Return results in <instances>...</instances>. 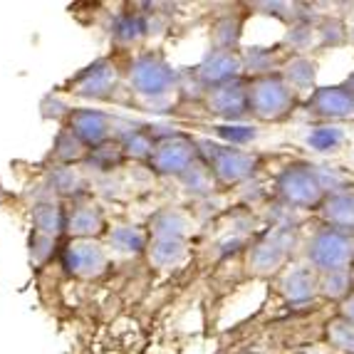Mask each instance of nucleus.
I'll use <instances>...</instances> for the list:
<instances>
[{
    "mask_svg": "<svg viewBox=\"0 0 354 354\" xmlns=\"http://www.w3.org/2000/svg\"><path fill=\"white\" fill-rule=\"evenodd\" d=\"M243 70V59L230 50H216L206 57L201 67H198V77L211 87L233 82Z\"/></svg>",
    "mask_w": 354,
    "mask_h": 354,
    "instance_id": "9b49d317",
    "label": "nucleus"
},
{
    "mask_svg": "<svg viewBox=\"0 0 354 354\" xmlns=\"http://www.w3.org/2000/svg\"><path fill=\"white\" fill-rule=\"evenodd\" d=\"M218 134L230 144H248L255 139V129L250 127H218Z\"/></svg>",
    "mask_w": 354,
    "mask_h": 354,
    "instance_id": "c756f323",
    "label": "nucleus"
},
{
    "mask_svg": "<svg viewBox=\"0 0 354 354\" xmlns=\"http://www.w3.org/2000/svg\"><path fill=\"white\" fill-rule=\"evenodd\" d=\"M327 337H330V342L337 349L354 354V322H349L344 317L332 319L330 325H327Z\"/></svg>",
    "mask_w": 354,
    "mask_h": 354,
    "instance_id": "4be33fe9",
    "label": "nucleus"
},
{
    "mask_svg": "<svg viewBox=\"0 0 354 354\" xmlns=\"http://www.w3.org/2000/svg\"><path fill=\"white\" fill-rule=\"evenodd\" d=\"M342 142H344V134L337 127H317V129H313L310 136H307V144L315 151H335Z\"/></svg>",
    "mask_w": 354,
    "mask_h": 354,
    "instance_id": "5701e85b",
    "label": "nucleus"
},
{
    "mask_svg": "<svg viewBox=\"0 0 354 354\" xmlns=\"http://www.w3.org/2000/svg\"><path fill=\"white\" fill-rule=\"evenodd\" d=\"M313 109L319 117L347 119L354 117V92L347 87H322L310 100Z\"/></svg>",
    "mask_w": 354,
    "mask_h": 354,
    "instance_id": "1a4fd4ad",
    "label": "nucleus"
},
{
    "mask_svg": "<svg viewBox=\"0 0 354 354\" xmlns=\"http://www.w3.org/2000/svg\"><path fill=\"white\" fill-rule=\"evenodd\" d=\"M32 245H35V248H32V255H35V260H45L48 258L50 253H53V238L50 236H40V233H37V236H32Z\"/></svg>",
    "mask_w": 354,
    "mask_h": 354,
    "instance_id": "473e14b6",
    "label": "nucleus"
},
{
    "mask_svg": "<svg viewBox=\"0 0 354 354\" xmlns=\"http://www.w3.org/2000/svg\"><path fill=\"white\" fill-rule=\"evenodd\" d=\"M72 134L80 139L82 144H92V147H100L102 142L109 134V122L102 112H95V109H77L72 114Z\"/></svg>",
    "mask_w": 354,
    "mask_h": 354,
    "instance_id": "4468645a",
    "label": "nucleus"
},
{
    "mask_svg": "<svg viewBox=\"0 0 354 354\" xmlns=\"http://www.w3.org/2000/svg\"><path fill=\"white\" fill-rule=\"evenodd\" d=\"M319 292L332 300H344L354 292V283H352V270L344 268V270H332L325 272L319 278Z\"/></svg>",
    "mask_w": 354,
    "mask_h": 354,
    "instance_id": "a211bd4d",
    "label": "nucleus"
},
{
    "mask_svg": "<svg viewBox=\"0 0 354 354\" xmlns=\"http://www.w3.org/2000/svg\"><path fill=\"white\" fill-rule=\"evenodd\" d=\"M149 258L159 268L176 266L183 258V241H178V238H156L153 245L149 248Z\"/></svg>",
    "mask_w": 354,
    "mask_h": 354,
    "instance_id": "aec40b11",
    "label": "nucleus"
},
{
    "mask_svg": "<svg viewBox=\"0 0 354 354\" xmlns=\"http://www.w3.org/2000/svg\"><path fill=\"white\" fill-rule=\"evenodd\" d=\"M67 230L75 236H92L97 230H102V213L97 208H75L67 218Z\"/></svg>",
    "mask_w": 354,
    "mask_h": 354,
    "instance_id": "6ab92c4d",
    "label": "nucleus"
},
{
    "mask_svg": "<svg viewBox=\"0 0 354 354\" xmlns=\"http://www.w3.org/2000/svg\"><path fill=\"white\" fill-rule=\"evenodd\" d=\"M55 153L65 161L77 159V156L82 153V142H80L72 131H62V134L57 136V144H55Z\"/></svg>",
    "mask_w": 354,
    "mask_h": 354,
    "instance_id": "cd10ccee",
    "label": "nucleus"
},
{
    "mask_svg": "<svg viewBox=\"0 0 354 354\" xmlns=\"http://www.w3.org/2000/svg\"><path fill=\"white\" fill-rule=\"evenodd\" d=\"M196 159V147L186 139H166L156 147L151 156V164L156 171L161 174H176L183 176L194 166Z\"/></svg>",
    "mask_w": 354,
    "mask_h": 354,
    "instance_id": "6e6552de",
    "label": "nucleus"
},
{
    "mask_svg": "<svg viewBox=\"0 0 354 354\" xmlns=\"http://www.w3.org/2000/svg\"><path fill=\"white\" fill-rule=\"evenodd\" d=\"M112 245L117 250H124V253H139L144 248V233L129 225H119L112 233Z\"/></svg>",
    "mask_w": 354,
    "mask_h": 354,
    "instance_id": "393cba45",
    "label": "nucleus"
},
{
    "mask_svg": "<svg viewBox=\"0 0 354 354\" xmlns=\"http://www.w3.org/2000/svg\"><path fill=\"white\" fill-rule=\"evenodd\" d=\"M352 283H354V268H352Z\"/></svg>",
    "mask_w": 354,
    "mask_h": 354,
    "instance_id": "c9c22d12",
    "label": "nucleus"
},
{
    "mask_svg": "<svg viewBox=\"0 0 354 354\" xmlns=\"http://www.w3.org/2000/svg\"><path fill=\"white\" fill-rule=\"evenodd\" d=\"M208 106H211L213 114H218V117H223V119L245 117V114L250 112L248 87H245L241 80L211 87V92H208Z\"/></svg>",
    "mask_w": 354,
    "mask_h": 354,
    "instance_id": "423d86ee",
    "label": "nucleus"
},
{
    "mask_svg": "<svg viewBox=\"0 0 354 354\" xmlns=\"http://www.w3.org/2000/svg\"><path fill=\"white\" fill-rule=\"evenodd\" d=\"M32 223H35V228L40 230L42 236H50V238L67 228L65 213H62L59 206H55V203H40V206L32 208Z\"/></svg>",
    "mask_w": 354,
    "mask_h": 354,
    "instance_id": "f3484780",
    "label": "nucleus"
},
{
    "mask_svg": "<svg viewBox=\"0 0 354 354\" xmlns=\"http://www.w3.org/2000/svg\"><path fill=\"white\" fill-rule=\"evenodd\" d=\"M352 42H354V28H352Z\"/></svg>",
    "mask_w": 354,
    "mask_h": 354,
    "instance_id": "e433bc0d",
    "label": "nucleus"
},
{
    "mask_svg": "<svg viewBox=\"0 0 354 354\" xmlns=\"http://www.w3.org/2000/svg\"><path fill=\"white\" fill-rule=\"evenodd\" d=\"M129 82L139 95L147 97H164L169 89L176 84V72L166 65L161 57L153 55H142L134 59L129 70Z\"/></svg>",
    "mask_w": 354,
    "mask_h": 354,
    "instance_id": "20e7f679",
    "label": "nucleus"
},
{
    "mask_svg": "<svg viewBox=\"0 0 354 354\" xmlns=\"http://www.w3.org/2000/svg\"><path fill=\"white\" fill-rule=\"evenodd\" d=\"M50 183H53L55 191H59V194H72L77 189V174L72 169H57L50 176Z\"/></svg>",
    "mask_w": 354,
    "mask_h": 354,
    "instance_id": "c85d7f7f",
    "label": "nucleus"
},
{
    "mask_svg": "<svg viewBox=\"0 0 354 354\" xmlns=\"http://www.w3.org/2000/svg\"><path fill=\"white\" fill-rule=\"evenodd\" d=\"M290 245H292V230L278 228L275 233L266 238L263 243H258L250 253V268L255 272H272L278 270L285 263L290 253Z\"/></svg>",
    "mask_w": 354,
    "mask_h": 354,
    "instance_id": "0eeeda50",
    "label": "nucleus"
},
{
    "mask_svg": "<svg viewBox=\"0 0 354 354\" xmlns=\"http://www.w3.org/2000/svg\"><path fill=\"white\" fill-rule=\"evenodd\" d=\"M278 191L290 206L313 208L322 206L325 201V189L317 176V169L313 166H290L280 174Z\"/></svg>",
    "mask_w": 354,
    "mask_h": 354,
    "instance_id": "7ed1b4c3",
    "label": "nucleus"
},
{
    "mask_svg": "<svg viewBox=\"0 0 354 354\" xmlns=\"http://www.w3.org/2000/svg\"><path fill=\"white\" fill-rule=\"evenodd\" d=\"M322 216L327 228L354 236V189H339L322 201Z\"/></svg>",
    "mask_w": 354,
    "mask_h": 354,
    "instance_id": "9d476101",
    "label": "nucleus"
},
{
    "mask_svg": "<svg viewBox=\"0 0 354 354\" xmlns=\"http://www.w3.org/2000/svg\"><path fill=\"white\" fill-rule=\"evenodd\" d=\"M112 32L117 40L122 42H131L136 37L147 35V20L139 18V15H131V12H124V15H119L112 25Z\"/></svg>",
    "mask_w": 354,
    "mask_h": 354,
    "instance_id": "412c9836",
    "label": "nucleus"
},
{
    "mask_svg": "<svg viewBox=\"0 0 354 354\" xmlns=\"http://www.w3.org/2000/svg\"><path fill=\"white\" fill-rule=\"evenodd\" d=\"M305 255L310 260V266L322 275L332 270H344L354 260V238L335 228H319L307 241Z\"/></svg>",
    "mask_w": 354,
    "mask_h": 354,
    "instance_id": "f03ea898",
    "label": "nucleus"
},
{
    "mask_svg": "<svg viewBox=\"0 0 354 354\" xmlns=\"http://www.w3.org/2000/svg\"><path fill=\"white\" fill-rule=\"evenodd\" d=\"M62 266L70 272L92 278V275L102 272V268H104V253L95 243H75V245L65 248V253H62Z\"/></svg>",
    "mask_w": 354,
    "mask_h": 354,
    "instance_id": "f8f14e48",
    "label": "nucleus"
},
{
    "mask_svg": "<svg viewBox=\"0 0 354 354\" xmlns=\"http://www.w3.org/2000/svg\"><path fill=\"white\" fill-rule=\"evenodd\" d=\"M315 75H317V65L307 57H292L285 65L283 80L288 87L292 89V95H315Z\"/></svg>",
    "mask_w": 354,
    "mask_h": 354,
    "instance_id": "dca6fc26",
    "label": "nucleus"
},
{
    "mask_svg": "<svg viewBox=\"0 0 354 354\" xmlns=\"http://www.w3.org/2000/svg\"><path fill=\"white\" fill-rule=\"evenodd\" d=\"M339 317H344V319H349V322H354V292L342 300V315H339Z\"/></svg>",
    "mask_w": 354,
    "mask_h": 354,
    "instance_id": "72a5a7b5",
    "label": "nucleus"
},
{
    "mask_svg": "<svg viewBox=\"0 0 354 354\" xmlns=\"http://www.w3.org/2000/svg\"><path fill=\"white\" fill-rule=\"evenodd\" d=\"M114 80H117V72H114L112 62L97 59L95 65L87 67V70L80 75V80H77V92L87 97H102L112 89Z\"/></svg>",
    "mask_w": 354,
    "mask_h": 354,
    "instance_id": "2eb2a0df",
    "label": "nucleus"
},
{
    "mask_svg": "<svg viewBox=\"0 0 354 354\" xmlns=\"http://www.w3.org/2000/svg\"><path fill=\"white\" fill-rule=\"evenodd\" d=\"M344 87H347V89H352V92H354V75L349 77V80H347V84H344Z\"/></svg>",
    "mask_w": 354,
    "mask_h": 354,
    "instance_id": "f704fd0d",
    "label": "nucleus"
},
{
    "mask_svg": "<svg viewBox=\"0 0 354 354\" xmlns=\"http://www.w3.org/2000/svg\"><path fill=\"white\" fill-rule=\"evenodd\" d=\"M216 42L221 45V50H230L233 53V48H236V42H238V35H241V23L238 20H221L218 25H216Z\"/></svg>",
    "mask_w": 354,
    "mask_h": 354,
    "instance_id": "bb28decb",
    "label": "nucleus"
},
{
    "mask_svg": "<svg viewBox=\"0 0 354 354\" xmlns=\"http://www.w3.org/2000/svg\"><path fill=\"white\" fill-rule=\"evenodd\" d=\"M283 288L285 297L290 302H295V305H302V302L313 300L315 292H319V278L315 268L310 266H292L288 272L283 275Z\"/></svg>",
    "mask_w": 354,
    "mask_h": 354,
    "instance_id": "ddd939ff",
    "label": "nucleus"
},
{
    "mask_svg": "<svg viewBox=\"0 0 354 354\" xmlns=\"http://www.w3.org/2000/svg\"><path fill=\"white\" fill-rule=\"evenodd\" d=\"M183 230H186V221H183V216H178V213L166 211L153 221V236L156 238H178V241H181Z\"/></svg>",
    "mask_w": 354,
    "mask_h": 354,
    "instance_id": "b1692460",
    "label": "nucleus"
},
{
    "mask_svg": "<svg viewBox=\"0 0 354 354\" xmlns=\"http://www.w3.org/2000/svg\"><path fill=\"white\" fill-rule=\"evenodd\" d=\"M183 181H186L189 191H206L208 189V171L194 164L189 171L183 174Z\"/></svg>",
    "mask_w": 354,
    "mask_h": 354,
    "instance_id": "7c9ffc66",
    "label": "nucleus"
},
{
    "mask_svg": "<svg viewBox=\"0 0 354 354\" xmlns=\"http://www.w3.org/2000/svg\"><path fill=\"white\" fill-rule=\"evenodd\" d=\"M310 40H313V28H307V25H295L288 32V42L295 50H305L310 45Z\"/></svg>",
    "mask_w": 354,
    "mask_h": 354,
    "instance_id": "2f4dec72",
    "label": "nucleus"
},
{
    "mask_svg": "<svg viewBox=\"0 0 354 354\" xmlns=\"http://www.w3.org/2000/svg\"><path fill=\"white\" fill-rule=\"evenodd\" d=\"M250 112L263 122H278L295 104V95L280 75H260L248 84Z\"/></svg>",
    "mask_w": 354,
    "mask_h": 354,
    "instance_id": "f257e3e1",
    "label": "nucleus"
},
{
    "mask_svg": "<svg viewBox=\"0 0 354 354\" xmlns=\"http://www.w3.org/2000/svg\"><path fill=\"white\" fill-rule=\"evenodd\" d=\"M124 149L131 153V156H136V159H147V156H153V151H156L151 136L142 129H131L129 134H127Z\"/></svg>",
    "mask_w": 354,
    "mask_h": 354,
    "instance_id": "a878e982",
    "label": "nucleus"
},
{
    "mask_svg": "<svg viewBox=\"0 0 354 354\" xmlns=\"http://www.w3.org/2000/svg\"><path fill=\"white\" fill-rule=\"evenodd\" d=\"M201 151L206 153L208 164L213 166V174L223 183H238L243 178H248L255 169V156L241 149L218 147L211 142H198Z\"/></svg>",
    "mask_w": 354,
    "mask_h": 354,
    "instance_id": "39448f33",
    "label": "nucleus"
}]
</instances>
